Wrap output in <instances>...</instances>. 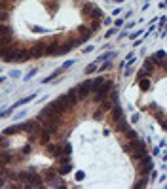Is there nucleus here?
I'll use <instances>...</instances> for the list:
<instances>
[{"label":"nucleus","mask_w":167,"mask_h":189,"mask_svg":"<svg viewBox=\"0 0 167 189\" xmlns=\"http://www.w3.org/2000/svg\"><path fill=\"white\" fill-rule=\"evenodd\" d=\"M125 150H127V151H133V157H135V159H140V157L144 155V151H146V144H144L143 140H137V138H135V140H131V146L125 147Z\"/></svg>","instance_id":"nucleus-1"},{"label":"nucleus","mask_w":167,"mask_h":189,"mask_svg":"<svg viewBox=\"0 0 167 189\" xmlns=\"http://www.w3.org/2000/svg\"><path fill=\"white\" fill-rule=\"evenodd\" d=\"M110 89H112V81H103V83L99 85V89H97L95 100H97V102H103L104 99H106V95L110 93Z\"/></svg>","instance_id":"nucleus-2"},{"label":"nucleus","mask_w":167,"mask_h":189,"mask_svg":"<svg viewBox=\"0 0 167 189\" xmlns=\"http://www.w3.org/2000/svg\"><path fill=\"white\" fill-rule=\"evenodd\" d=\"M89 91H91V81L89 80H86L84 83H80L76 87V95H78V99H86L87 95H89Z\"/></svg>","instance_id":"nucleus-3"},{"label":"nucleus","mask_w":167,"mask_h":189,"mask_svg":"<svg viewBox=\"0 0 167 189\" xmlns=\"http://www.w3.org/2000/svg\"><path fill=\"white\" fill-rule=\"evenodd\" d=\"M25 182H27V187H42V185H44V183H42V178L38 174H34V172L27 174Z\"/></svg>","instance_id":"nucleus-4"},{"label":"nucleus","mask_w":167,"mask_h":189,"mask_svg":"<svg viewBox=\"0 0 167 189\" xmlns=\"http://www.w3.org/2000/svg\"><path fill=\"white\" fill-rule=\"evenodd\" d=\"M30 53L27 49H15V55H13V63H25V61H29Z\"/></svg>","instance_id":"nucleus-5"},{"label":"nucleus","mask_w":167,"mask_h":189,"mask_svg":"<svg viewBox=\"0 0 167 189\" xmlns=\"http://www.w3.org/2000/svg\"><path fill=\"white\" fill-rule=\"evenodd\" d=\"M50 108H51V112H55V114H59V115H63L67 110V106H63V102H59V100H55V102H51L50 104Z\"/></svg>","instance_id":"nucleus-6"},{"label":"nucleus","mask_w":167,"mask_h":189,"mask_svg":"<svg viewBox=\"0 0 167 189\" xmlns=\"http://www.w3.org/2000/svg\"><path fill=\"white\" fill-rule=\"evenodd\" d=\"M44 49H46V44H36L29 53H30V57H40V55H44Z\"/></svg>","instance_id":"nucleus-7"},{"label":"nucleus","mask_w":167,"mask_h":189,"mask_svg":"<svg viewBox=\"0 0 167 189\" xmlns=\"http://www.w3.org/2000/svg\"><path fill=\"white\" fill-rule=\"evenodd\" d=\"M46 150H48V153H50L51 157H55V159L63 153V151H61V147H59V146H55V144H48V146H46Z\"/></svg>","instance_id":"nucleus-8"},{"label":"nucleus","mask_w":167,"mask_h":189,"mask_svg":"<svg viewBox=\"0 0 167 189\" xmlns=\"http://www.w3.org/2000/svg\"><path fill=\"white\" fill-rule=\"evenodd\" d=\"M143 157H144V155H143ZM152 166H154V165L150 163V159H148V157H144V163H143V166H140V174L146 176L150 170H152Z\"/></svg>","instance_id":"nucleus-9"},{"label":"nucleus","mask_w":167,"mask_h":189,"mask_svg":"<svg viewBox=\"0 0 167 189\" xmlns=\"http://www.w3.org/2000/svg\"><path fill=\"white\" fill-rule=\"evenodd\" d=\"M57 45H59L57 42H51L48 47L44 49V53H48V55H59V47H57Z\"/></svg>","instance_id":"nucleus-10"},{"label":"nucleus","mask_w":167,"mask_h":189,"mask_svg":"<svg viewBox=\"0 0 167 189\" xmlns=\"http://www.w3.org/2000/svg\"><path fill=\"white\" fill-rule=\"evenodd\" d=\"M110 115H112V121H118L120 117H123V112H122V108H120V104H116L112 108V114Z\"/></svg>","instance_id":"nucleus-11"},{"label":"nucleus","mask_w":167,"mask_h":189,"mask_svg":"<svg viewBox=\"0 0 167 189\" xmlns=\"http://www.w3.org/2000/svg\"><path fill=\"white\" fill-rule=\"evenodd\" d=\"M19 131H23V129H21V125H13V127H8V129H4L2 134H4V136H10V134H17Z\"/></svg>","instance_id":"nucleus-12"},{"label":"nucleus","mask_w":167,"mask_h":189,"mask_svg":"<svg viewBox=\"0 0 167 189\" xmlns=\"http://www.w3.org/2000/svg\"><path fill=\"white\" fill-rule=\"evenodd\" d=\"M48 185H51V187H65V183H63V180H59V178H48Z\"/></svg>","instance_id":"nucleus-13"},{"label":"nucleus","mask_w":167,"mask_h":189,"mask_svg":"<svg viewBox=\"0 0 167 189\" xmlns=\"http://www.w3.org/2000/svg\"><path fill=\"white\" fill-rule=\"evenodd\" d=\"M65 96H67V99H69L70 106H74L76 102H78V95H76V89H70V91H69V93H67Z\"/></svg>","instance_id":"nucleus-14"},{"label":"nucleus","mask_w":167,"mask_h":189,"mask_svg":"<svg viewBox=\"0 0 167 189\" xmlns=\"http://www.w3.org/2000/svg\"><path fill=\"white\" fill-rule=\"evenodd\" d=\"M89 17L93 19V21H99V19L103 17V12H101V8H95V6H93V9L89 12Z\"/></svg>","instance_id":"nucleus-15"},{"label":"nucleus","mask_w":167,"mask_h":189,"mask_svg":"<svg viewBox=\"0 0 167 189\" xmlns=\"http://www.w3.org/2000/svg\"><path fill=\"white\" fill-rule=\"evenodd\" d=\"M0 36H12V28L6 23H0Z\"/></svg>","instance_id":"nucleus-16"},{"label":"nucleus","mask_w":167,"mask_h":189,"mask_svg":"<svg viewBox=\"0 0 167 189\" xmlns=\"http://www.w3.org/2000/svg\"><path fill=\"white\" fill-rule=\"evenodd\" d=\"M116 131H127V121H125V117H120V119H118Z\"/></svg>","instance_id":"nucleus-17"},{"label":"nucleus","mask_w":167,"mask_h":189,"mask_svg":"<svg viewBox=\"0 0 167 189\" xmlns=\"http://www.w3.org/2000/svg\"><path fill=\"white\" fill-rule=\"evenodd\" d=\"M143 70H144L146 74H150V72L154 70V61H152V59H148V61L144 63V68H143Z\"/></svg>","instance_id":"nucleus-18"},{"label":"nucleus","mask_w":167,"mask_h":189,"mask_svg":"<svg viewBox=\"0 0 167 189\" xmlns=\"http://www.w3.org/2000/svg\"><path fill=\"white\" fill-rule=\"evenodd\" d=\"M72 170V166H70V163H63V166L59 168V174H69V172Z\"/></svg>","instance_id":"nucleus-19"},{"label":"nucleus","mask_w":167,"mask_h":189,"mask_svg":"<svg viewBox=\"0 0 167 189\" xmlns=\"http://www.w3.org/2000/svg\"><path fill=\"white\" fill-rule=\"evenodd\" d=\"M103 81H104V80L101 78V76H99L97 80H93V81H91V91H97V89H99V85H101Z\"/></svg>","instance_id":"nucleus-20"},{"label":"nucleus","mask_w":167,"mask_h":189,"mask_svg":"<svg viewBox=\"0 0 167 189\" xmlns=\"http://www.w3.org/2000/svg\"><path fill=\"white\" fill-rule=\"evenodd\" d=\"M50 136H51V132H50V131H44V132H40V140L44 142V144H48V142H50Z\"/></svg>","instance_id":"nucleus-21"},{"label":"nucleus","mask_w":167,"mask_h":189,"mask_svg":"<svg viewBox=\"0 0 167 189\" xmlns=\"http://www.w3.org/2000/svg\"><path fill=\"white\" fill-rule=\"evenodd\" d=\"M80 30H82V38H80L82 42H84V40H87V38L91 36V30H89V28H84V27H82Z\"/></svg>","instance_id":"nucleus-22"},{"label":"nucleus","mask_w":167,"mask_h":189,"mask_svg":"<svg viewBox=\"0 0 167 189\" xmlns=\"http://www.w3.org/2000/svg\"><path fill=\"white\" fill-rule=\"evenodd\" d=\"M12 44V36H0V47L2 45H10Z\"/></svg>","instance_id":"nucleus-23"},{"label":"nucleus","mask_w":167,"mask_h":189,"mask_svg":"<svg viewBox=\"0 0 167 189\" xmlns=\"http://www.w3.org/2000/svg\"><path fill=\"white\" fill-rule=\"evenodd\" d=\"M8 163H10V155H8V153H0V166L8 165Z\"/></svg>","instance_id":"nucleus-24"},{"label":"nucleus","mask_w":167,"mask_h":189,"mask_svg":"<svg viewBox=\"0 0 167 189\" xmlns=\"http://www.w3.org/2000/svg\"><path fill=\"white\" fill-rule=\"evenodd\" d=\"M139 87H140V89H143V91H146V89H148V87H150V81H148V80H146V78H144V80H140V81H139Z\"/></svg>","instance_id":"nucleus-25"},{"label":"nucleus","mask_w":167,"mask_h":189,"mask_svg":"<svg viewBox=\"0 0 167 189\" xmlns=\"http://www.w3.org/2000/svg\"><path fill=\"white\" fill-rule=\"evenodd\" d=\"M30 100H34V95H30V96H25V99H21L15 106H23V104H27V102H30Z\"/></svg>","instance_id":"nucleus-26"},{"label":"nucleus","mask_w":167,"mask_h":189,"mask_svg":"<svg viewBox=\"0 0 167 189\" xmlns=\"http://www.w3.org/2000/svg\"><path fill=\"white\" fill-rule=\"evenodd\" d=\"M30 30H33V32H48V28H44V27H36V25H30Z\"/></svg>","instance_id":"nucleus-27"},{"label":"nucleus","mask_w":167,"mask_h":189,"mask_svg":"<svg viewBox=\"0 0 167 189\" xmlns=\"http://www.w3.org/2000/svg\"><path fill=\"white\" fill-rule=\"evenodd\" d=\"M93 9V4H84V8H82V13L84 15H89V12Z\"/></svg>","instance_id":"nucleus-28"},{"label":"nucleus","mask_w":167,"mask_h":189,"mask_svg":"<svg viewBox=\"0 0 167 189\" xmlns=\"http://www.w3.org/2000/svg\"><path fill=\"white\" fill-rule=\"evenodd\" d=\"M114 55H116V53H114V51H110V53H104V55H101V57L97 59V63H101V61H106V59H110V57H114Z\"/></svg>","instance_id":"nucleus-29"},{"label":"nucleus","mask_w":167,"mask_h":189,"mask_svg":"<svg viewBox=\"0 0 167 189\" xmlns=\"http://www.w3.org/2000/svg\"><path fill=\"white\" fill-rule=\"evenodd\" d=\"M146 182H148V180H146V178H143V180H139L137 183H135V189H140V187H146Z\"/></svg>","instance_id":"nucleus-30"},{"label":"nucleus","mask_w":167,"mask_h":189,"mask_svg":"<svg viewBox=\"0 0 167 189\" xmlns=\"http://www.w3.org/2000/svg\"><path fill=\"white\" fill-rule=\"evenodd\" d=\"M4 21H8V12L6 9H0V23H4Z\"/></svg>","instance_id":"nucleus-31"},{"label":"nucleus","mask_w":167,"mask_h":189,"mask_svg":"<svg viewBox=\"0 0 167 189\" xmlns=\"http://www.w3.org/2000/svg\"><path fill=\"white\" fill-rule=\"evenodd\" d=\"M125 136H127L129 140H135V138H137V132H135V131H125Z\"/></svg>","instance_id":"nucleus-32"},{"label":"nucleus","mask_w":167,"mask_h":189,"mask_svg":"<svg viewBox=\"0 0 167 189\" xmlns=\"http://www.w3.org/2000/svg\"><path fill=\"white\" fill-rule=\"evenodd\" d=\"M61 151H63V153H65V155H70V151H72V146H70V144H67V146H65V147H63V150H61Z\"/></svg>","instance_id":"nucleus-33"},{"label":"nucleus","mask_w":167,"mask_h":189,"mask_svg":"<svg viewBox=\"0 0 167 189\" xmlns=\"http://www.w3.org/2000/svg\"><path fill=\"white\" fill-rule=\"evenodd\" d=\"M95 68H97V64H89L86 68V74H91V72H95Z\"/></svg>","instance_id":"nucleus-34"},{"label":"nucleus","mask_w":167,"mask_h":189,"mask_svg":"<svg viewBox=\"0 0 167 189\" xmlns=\"http://www.w3.org/2000/svg\"><path fill=\"white\" fill-rule=\"evenodd\" d=\"M12 112H13V108H8L6 112H0V117H8L10 114H12Z\"/></svg>","instance_id":"nucleus-35"},{"label":"nucleus","mask_w":167,"mask_h":189,"mask_svg":"<svg viewBox=\"0 0 167 189\" xmlns=\"http://www.w3.org/2000/svg\"><path fill=\"white\" fill-rule=\"evenodd\" d=\"M34 74H36V68H33V70H30V72H29V76H25V81H29V80L34 76Z\"/></svg>","instance_id":"nucleus-36"},{"label":"nucleus","mask_w":167,"mask_h":189,"mask_svg":"<svg viewBox=\"0 0 167 189\" xmlns=\"http://www.w3.org/2000/svg\"><path fill=\"white\" fill-rule=\"evenodd\" d=\"M55 176V170H46V180H48V178H53Z\"/></svg>","instance_id":"nucleus-37"},{"label":"nucleus","mask_w":167,"mask_h":189,"mask_svg":"<svg viewBox=\"0 0 167 189\" xmlns=\"http://www.w3.org/2000/svg\"><path fill=\"white\" fill-rule=\"evenodd\" d=\"M21 153H23V155H29V153H30V146H25L23 150H21Z\"/></svg>","instance_id":"nucleus-38"},{"label":"nucleus","mask_w":167,"mask_h":189,"mask_svg":"<svg viewBox=\"0 0 167 189\" xmlns=\"http://www.w3.org/2000/svg\"><path fill=\"white\" fill-rule=\"evenodd\" d=\"M84 176H86V174H84L82 170H80V172H76V180H78V182H82V180H84Z\"/></svg>","instance_id":"nucleus-39"},{"label":"nucleus","mask_w":167,"mask_h":189,"mask_svg":"<svg viewBox=\"0 0 167 189\" xmlns=\"http://www.w3.org/2000/svg\"><path fill=\"white\" fill-rule=\"evenodd\" d=\"M93 117H95V119H101V117H103V112H101V110L95 112V114H93Z\"/></svg>","instance_id":"nucleus-40"},{"label":"nucleus","mask_w":167,"mask_h":189,"mask_svg":"<svg viewBox=\"0 0 167 189\" xmlns=\"http://www.w3.org/2000/svg\"><path fill=\"white\" fill-rule=\"evenodd\" d=\"M8 8H10L8 2H0V9H8Z\"/></svg>","instance_id":"nucleus-41"},{"label":"nucleus","mask_w":167,"mask_h":189,"mask_svg":"<svg viewBox=\"0 0 167 189\" xmlns=\"http://www.w3.org/2000/svg\"><path fill=\"white\" fill-rule=\"evenodd\" d=\"M72 64H74V61H67V63L63 64V68H69V66H72Z\"/></svg>","instance_id":"nucleus-42"},{"label":"nucleus","mask_w":167,"mask_h":189,"mask_svg":"<svg viewBox=\"0 0 167 189\" xmlns=\"http://www.w3.org/2000/svg\"><path fill=\"white\" fill-rule=\"evenodd\" d=\"M57 159H59L61 163H70V161H69V157H61V155H59V157H57Z\"/></svg>","instance_id":"nucleus-43"},{"label":"nucleus","mask_w":167,"mask_h":189,"mask_svg":"<svg viewBox=\"0 0 167 189\" xmlns=\"http://www.w3.org/2000/svg\"><path fill=\"white\" fill-rule=\"evenodd\" d=\"M110 96H112V100H118V91H116V89H114V91H112V95H110Z\"/></svg>","instance_id":"nucleus-44"},{"label":"nucleus","mask_w":167,"mask_h":189,"mask_svg":"<svg viewBox=\"0 0 167 189\" xmlns=\"http://www.w3.org/2000/svg\"><path fill=\"white\" fill-rule=\"evenodd\" d=\"M10 76H12V78H17L19 72H17V70H13V72H10Z\"/></svg>","instance_id":"nucleus-45"},{"label":"nucleus","mask_w":167,"mask_h":189,"mask_svg":"<svg viewBox=\"0 0 167 189\" xmlns=\"http://www.w3.org/2000/svg\"><path fill=\"white\" fill-rule=\"evenodd\" d=\"M4 185V178H0V187H2Z\"/></svg>","instance_id":"nucleus-46"}]
</instances>
